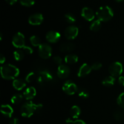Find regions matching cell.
Here are the masks:
<instances>
[{
	"instance_id": "1",
	"label": "cell",
	"mask_w": 124,
	"mask_h": 124,
	"mask_svg": "<svg viewBox=\"0 0 124 124\" xmlns=\"http://www.w3.org/2000/svg\"><path fill=\"white\" fill-rule=\"evenodd\" d=\"M1 75L4 79L14 80L19 76V70L12 64H4L1 67Z\"/></svg>"
},
{
	"instance_id": "2",
	"label": "cell",
	"mask_w": 124,
	"mask_h": 124,
	"mask_svg": "<svg viewBox=\"0 0 124 124\" xmlns=\"http://www.w3.org/2000/svg\"><path fill=\"white\" fill-rule=\"evenodd\" d=\"M42 108V105L41 104H35L31 101H29L23 104L21 107V114L24 117H30L35 111H39Z\"/></svg>"
},
{
	"instance_id": "3",
	"label": "cell",
	"mask_w": 124,
	"mask_h": 124,
	"mask_svg": "<svg viewBox=\"0 0 124 124\" xmlns=\"http://www.w3.org/2000/svg\"><path fill=\"white\" fill-rule=\"evenodd\" d=\"M96 16L98 19L101 22H107L111 20L113 17L114 13L112 8L109 6L101 7L96 12Z\"/></svg>"
},
{
	"instance_id": "4",
	"label": "cell",
	"mask_w": 124,
	"mask_h": 124,
	"mask_svg": "<svg viewBox=\"0 0 124 124\" xmlns=\"http://www.w3.org/2000/svg\"><path fill=\"white\" fill-rule=\"evenodd\" d=\"M62 90L68 95H74L78 92V88L76 84L71 80H67L62 85Z\"/></svg>"
},
{
	"instance_id": "5",
	"label": "cell",
	"mask_w": 124,
	"mask_h": 124,
	"mask_svg": "<svg viewBox=\"0 0 124 124\" xmlns=\"http://www.w3.org/2000/svg\"><path fill=\"white\" fill-rule=\"evenodd\" d=\"M108 71L110 76L119 78L123 72V65L119 62H114L109 66Z\"/></svg>"
},
{
	"instance_id": "6",
	"label": "cell",
	"mask_w": 124,
	"mask_h": 124,
	"mask_svg": "<svg viewBox=\"0 0 124 124\" xmlns=\"http://www.w3.org/2000/svg\"><path fill=\"white\" fill-rule=\"evenodd\" d=\"M53 79V74L47 70H43L42 71H40L38 76H37V78H36L38 83L41 85H43L44 84L47 83V82H52Z\"/></svg>"
},
{
	"instance_id": "7",
	"label": "cell",
	"mask_w": 124,
	"mask_h": 124,
	"mask_svg": "<svg viewBox=\"0 0 124 124\" xmlns=\"http://www.w3.org/2000/svg\"><path fill=\"white\" fill-rule=\"evenodd\" d=\"M38 54L40 58L47 59L52 56V48L48 44L42 43L38 47Z\"/></svg>"
},
{
	"instance_id": "8",
	"label": "cell",
	"mask_w": 124,
	"mask_h": 124,
	"mask_svg": "<svg viewBox=\"0 0 124 124\" xmlns=\"http://www.w3.org/2000/svg\"><path fill=\"white\" fill-rule=\"evenodd\" d=\"M12 43L16 48H23L25 46V36L22 33H16L12 38Z\"/></svg>"
},
{
	"instance_id": "9",
	"label": "cell",
	"mask_w": 124,
	"mask_h": 124,
	"mask_svg": "<svg viewBox=\"0 0 124 124\" xmlns=\"http://www.w3.org/2000/svg\"><path fill=\"white\" fill-rule=\"evenodd\" d=\"M78 27L73 25L67 27L64 31V36L69 40H73L76 38L78 35Z\"/></svg>"
},
{
	"instance_id": "10",
	"label": "cell",
	"mask_w": 124,
	"mask_h": 124,
	"mask_svg": "<svg viewBox=\"0 0 124 124\" xmlns=\"http://www.w3.org/2000/svg\"><path fill=\"white\" fill-rule=\"evenodd\" d=\"M70 74V69L67 65L61 64L59 65L57 69V75L58 78L62 79L67 78Z\"/></svg>"
},
{
	"instance_id": "11",
	"label": "cell",
	"mask_w": 124,
	"mask_h": 124,
	"mask_svg": "<svg viewBox=\"0 0 124 124\" xmlns=\"http://www.w3.org/2000/svg\"><path fill=\"white\" fill-rule=\"evenodd\" d=\"M61 35L60 33L54 30H51L46 33V38L47 42L50 43H56L60 40Z\"/></svg>"
},
{
	"instance_id": "12",
	"label": "cell",
	"mask_w": 124,
	"mask_h": 124,
	"mask_svg": "<svg viewBox=\"0 0 124 124\" xmlns=\"http://www.w3.org/2000/svg\"><path fill=\"white\" fill-rule=\"evenodd\" d=\"M81 16L87 21H92L95 18L94 11L90 7H84L81 11Z\"/></svg>"
},
{
	"instance_id": "13",
	"label": "cell",
	"mask_w": 124,
	"mask_h": 124,
	"mask_svg": "<svg viewBox=\"0 0 124 124\" xmlns=\"http://www.w3.org/2000/svg\"><path fill=\"white\" fill-rule=\"evenodd\" d=\"M44 21V17L41 13H35L29 18L28 21L31 25H41Z\"/></svg>"
},
{
	"instance_id": "14",
	"label": "cell",
	"mask_w": 124,
	"mask_h": 124,
	"mask_svg": "<svg viewBox=\"0 0 124 124\" xmlns=\"http://www.w3.org/2000/svg\"><path fill=\"white\" fill-rule=\"evenodd\" d=\"M92 67L88 64L84 63L82 64L80 68L79 69L78 72V76L79 78H84L89 75L92 71Z\"/></svg>"
},
{
	"instance_id": "15",
	"label": "cell",
	"mask_w": 124,
	"mask_h": 124,
	"mask_svg": "<svg viewBox=\"0 0 124 124\" xmlns=\"http://www.w3.org/2000/svg\"><path fill=\"white\" fill-rule=\"evenodd\" d=\"M36 95V90L35 87H30L27 88L23 93L24 98L26 100L30 101L33 99Z\"/></svg>"
},
{
	"instance_id": "16",
	"label": "cell",
	"mask_w": 124,
	"mask_h": 124,
	"mask_svg": "<svg viewBox=\"0 0 124 124\" xmlns=\"http://www.w3.org/2000/svg\"><path fill=\"white\" fill-rule=\"evenodd\" d=\"M75 48V45L72 42H64L59 46V49L64 53H70Z\"/></svg>"
},
{
	"instance_id": "17",
	"label": "cell",
	"mask_w": 124,
	"mask_h": 124,
	"mask_svg": "<svg viewBox=\"0 0 124 124\" xmlns=\"http://www.w3.org/2000/svg\"><path fill=\"white\" fill-rule=\"evenodd\" d=\"M26 81L23 80V79L17 78L13 80L12 82V85L13 88L18 91H21L24 89L26 86Z\"/></svg>"
},
{
	"instance_id": "18",
	"label": "cell",
	"mask_w": 124,
	"mask_h": 124,
	"mask_svg": "<svg viewBox=\"0 0 124 124\" xmlns=\"http://www.w3.org/2000/svg\"><path fill=\"white\" fill-rule=\"evenodd\" d=\"M1 113L5 117H11L13 113V110L10 105L5 104V105H2L1 106Z\"/></svg>"
},
{
	"instance_id": "19",
	"label": "cell",
	"mask_w": 124,
	"mask_h": 124,
	"mask_svg": "<svg viewBox=\"0 0 124 124\" xmlns=\"http://www.w3.org/2000/svg\"><path fill=\"white\" fill-rule=\"evenodd\" d=\"M64 61L67 64H75L78 61V56L75 54H67L64 58Z\"/></svg>"
},
{
	"instance_id": "20",
	"label": "cell",
	"mask_w": 124,
	"mask_h": 124,
	"mask_svg": "<svg viewBox=\"0 0 124 124\" xmlns=\"http://www.w3.org/2000/svg\"><path fill=\"white\" fill-rule=\"evenodd\" d=\"M81 113V108L78 106H77V105L73 106L70 110V115L71 116V118L75 119L78 118Z\"/></svg>"
},
{
	"instance_id": "21",
	"label": "cell",
	"mask_w": 124,
	"mask_h": 124,
	"mask_svg": "<svg viewBox=\"0 0 124 124\" xmlns=\"http://www.w3.org/2000/svg\"><path fill=\"white\" fill-rule=\"evenodd\" d=\"M115 82V78L111 76H108L107 77L105 78L102 81V84L104 86L107 87H112Z\"/></svg>"
},
{
	"instance_id": "22",
	"label": "cell",
	"mask_w": 124,
	"mask_h": 124,
	"mask_svg": "<svg viewBox=\"0 0 124 124\" xmlns=\"http://www.w3.org/2000/svg\"><path fill=\"white\" fill-rule=\"evenodd\" d=\"M24 96L22 95L20 93H16L14 94L11 98V102L15 105H18L22 102L24 99Z\"/></svg>"
},
{
	"instance_id": "23",
	"label": "cell",
	"mask_w": 124,
	"mask_h": 124,
	"mask_svg": "<svg viewBox=\"0 0 124 124\" xmlns=\"http://www.w3.org/2000/svg\"><path fill=\"white\" fill-rule=\"evenodd\" d=\"M101 21H100L99 19H97V20L93 21L92 22V24H90V29L91 31H98L101 29Z\"/></svg>"
},
{
	"instance_id": "24",
	"label": "cell",
	"mask_w": 124,
	"mask_h": 124,
	"mask_svg": "<svg viewBox=\"0 0 124 124\" xmlns=\"http://www.w3.org/2000/svg\"><path fill=\"white\" fill-rule=\"evenodd\" d=\"M24 56H25V53L23 50L18 49L15 51L13 53V58L17 61H21L23 60L24 58Z\"/></svg>"
},
{
	"instance_id": "25",
	"label": "cell",
	"mask_w": 124,
	"mask_h": 124,
	"mask_svg": "<svg viewBox=\"0 0 124 124\" xmlns=\"http://www.w3.org/2000/svg\"><path fill=\"white\" fill-rule=\"evenodd\" d=\"M30 42L33 47H39L41 45V40L39 37L36 35H33L30 38Z\"/></svg>"
},
{
	"instance_id": "26",
	"label": "cell",
	"mask_w": 124,
	"mask_h": 124,
	"mask_svg": "<svg viewBox=\"0 0 124 124\" xmlns=\"http://www.w3.org/2000/svg\"><path fill=\"white\" fill-rule=\"evenodd\" d=\"M64 19L67 23L69 24H74L76 22V19L75 16L72 13H67L64 16Z\"/></svg>"
},
{
	"instance_id": "27",
	"label": "cell",
	"mask_w": 124,
	"mask_h": 124,
	"mask_svg": "<svg viewBox=\"0 0 124 124\" xmlns=\"http://www.w3.org/2000/svg\"><path fill=\"white\" fill-rule=\"evenodd\" d=\"M78 94L80 98H82V99H87L90 95L88 90H87L85 88H81V89L78 90Z\"/></svg>"
},
{
	"instance_id": "28",
	"label": "cell",
	"mask_w": 124,
	"mask_h": 124,
	"mask_svg": "<svg viewBox=\"0 0 124 124\" xmlns=\"http://www.w3.org/2000/svg\"><path fill=\"white\" fill-rule=\"evenodd\" d=\"M37 78V76H36L35 73L34 72H30L25 77V81L27 82H29V83H30V82H33L34 80L36 79Z\"/></svg>"
},
{
	"instance_id": "29",
	"label": "cell",
	"mask_w": 124,
	"mask_h": 124,
	"mask_svg": "<svg viewBox=\"0 0 124 124\" xmlns=\"http://www.w3.org/2000/svg\"><path fill=\"white\" fill-rule=\"evenodd\" d=\"M113 117L115 120L119 121L122 120L124 118V114L123 112L121 111H116L113 114Z\"/></svg>"
},
{
	"instance_id": "30",
	"label": "cell",
	"mask_w": 124,
	"mask_h": 124,
	"mask_svg": "<svg viewBox=\"0 0 124 124\" xmlns=\"http://www.w3.org/2000/svg\"><path fill=\"white\" fill-rule=\"evenodd\" d=\"M21 4L25 7H31L35 4V0H19Z\"/></svg>"
},
{
	"instance_id": "31",
	"label": "cell",
	"mask_w": 124,
	"mask_h": 124,
	"mask_svg": "<svg viewBox=\"0 0 124 124\" xmlns=\"http://www.w3.org/2000/svg\"><path fill=\"white\" fill-rule=\"evenodd\" d=\"M117 103L122 108L124 109V92L119 94L117 99Z\"/></svg>"
},
{
	"instance_id": "32",
	"label": "cell",
	"mask_w": 124,
	"mask_h": 124,
	"mask_svg": "<svg viewBox=\"0 0 124 124\" xmlns=\"http://www.w3.org/2000/svg\"><path fill=\"white\" fill-rule=\"evenodd\" d=\"M92 70H100L101 69L102 67V65L101 63L99 62H96L93 63L92 65Z\"/></svg>"
},
{
	"instance_id": "33",
	"label": "cell",
	"mask_w": 124,
	"mask_h": 124,
	"mask_svg": "<svg viewBox=\"0 0 124 124\" xmlns=\"http://www.w3.org/2000/svg\"><path fill=\"white\" fill-rule=\"evenodd\" d=\"M53 59L54 63L56 64L57 65H58V66L62 64V59L61 58V57L59 56H56L53 57Z\"/></svg>"
},
{
	"instance_id": "34",
	"label": "cell",
	"mask_w": 124,
	"mask_h": 124,
	"mask_svg": "<svg viewBox=\"0 0 124 124\" xmlns=\"http://www.w3.org/2000/svg\"><path fill=\"white\" fill-rule=\"evenodd\" d=\"M23 51L24 52V53H26V54H32L33 52L32 48H31L30 47H29V46H25L24 47H23Z\"/></svg>"
},
{
	"instance_id": "35",
	"label": "cell",
	"mask_w": 124,
	"mask_h": 124,
	"mask_svg": "<svg viewBox=\"0 0 124 124\" xmlns=\"http://www.w3.org/2000/svg\"><path fill=\"white\" fill-rule=\"evenodd\" d=\"M118 83L121 86L124 87V76H121L118 78Z\"/></svg>"
},
{
	"instance_id": "36",
	"label": "cell",
	"mask_w": 124,
	"mask_h": 124,
	"mask_svg": "<svg viewBox=\"0 0 124 124\" xmlns=\"http://www.w3.org/2000/svg\"><path fill=\"white\" fill-rule=\"evenodd\" d=\"M9 124H19V121L18 118H15L12 119L10 121Z\"/></svg>"
},
{
	"instance_id": "37",
	"label": "cell",
	"mask_w": 124,
	"mask_h": 124,
	"mask_svg": "<svg viewBox=\"0 0 124 124\" xmlns=\"http://www.w3.org/2000/svg\"><path fill=\"white\" fill-rule=\"evenodd\" d=\"M71 124H86L85 122L84 121H82V120H75V121H73V122Z\"/></svg>"
},
{
	"instance_id": "38",
	"label": "cell",
	"mask_w": 124,
	"mask_h": 124,
	"mask_svg": "<svg viewBox=\"0 0 124 124\" xmlns=\"http://www.w3.org/2000/svg\"><path fill=\"white\" fill-rule=\"evenodd\" d=\"M5 62H6V58H5V56L4 55L1 54L0 55V63L1 64H3Z\"/></svg>"
},
{
	"instance_id": "39",
	"label": "cell",
	"mask_w": 124,
	"mask_h": 124,
	"mask_svg": "<svg viewBox=\"0 0 124 124\" xmlns=\"http://www.w3.org/2000/svg\"><path fill=\"white\" fill-rule=\"evenodd\" d=\"M7 3H8L10 5H13L17 2V0H6Z\"/></svg>"
},
{
	"instance_id": "40",
	"label": "cell",
	"mask_w": 124,
	"mask_h": 124,
	"mask_svg": "<svg viewBox=\"0 0 124 124\" xmlns=\"http://www.w3.org/2000/svg\"><path fill=\"white\" fill-rule=\"evenodd\" d=\"M115 1H116V2H121V1H122L123 0H115Z\"/></svg>"
}]
</instances>
